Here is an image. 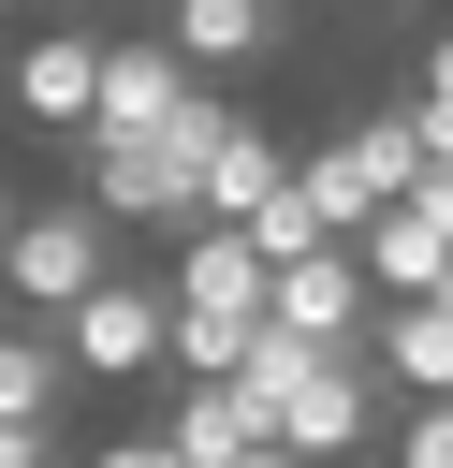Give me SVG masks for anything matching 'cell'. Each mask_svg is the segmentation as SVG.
<instances>
[{"label":"cell","mask_w":453,"mask_h":468,"mask_svg":"<svg viewBox=\"0 0 453 468\" xmlns=\"http://www.w3.org/2000/svg\"><path fill=\"white\" fill-rule=\"evenodd\" d=\"M234 132V102L219 88H190L175 102V132H132V146H88V205L102 219H132V234H205V146Z\"/></svg>","instance_id":"6da1fadb"},{"label":"cell","mask_w":453,"mask_h":468,"mask_svg":"<svg viewBox=\"0 0 453 468\" xmlns=\"http://www.w3.org/2000/svg\"><path fill=\"white\" fill-rule=\"evenodd\" d=\"M424 176H438V161H424V117H409V102H365V117H336V132L292 161V190L321 205V234H336V249H351L365 219H395Z\"/></svg>","instance_id":"7a4b0ae2"},{"label":"cell","mask_w":453,"mask_h":468,"mask_svg":"<svg viewBox=\"0 0 453 468\" xmlns=\"http://www.w3.org/2000/svg\"><path fill=\"white\" fill-rule=\"evenodd\" d=\"M102 278H117V219H102L88 190L15 205V234H0V307H15V322H73Z\"/></svg>","instance_id":"3957f363"},{"label":"cell","mask_w":453,"mask_h":468,"mask_svg":"<svg viewBox=\"0 0 453 468\" xmlns=\"http://www.w3.org/2000/svg\"><path fill=\"white\" fill-rule=\"evenodd\" d=\"M365 439H395V395L365 351H321L292 395H278V453L292 468H365Z\"/></svg>","instance_id":"277c9868"},{"label":"cell","mask_w":453,"mask_h":468,"mask_svg":"<svg viewBox=\"0 0 453 468\" xmlns=\"http://www.w3.org/2000/svg\"><path fill=\"white\" fill-rule=\"evenodd\" d=\"M58 351H73V380H161V366H175V307H161L146 278H102V292L58 322Z\"/></svg>","instance_id":"5b68a950"},{"label":"cell","mask_w":453,"mask_h":468,"mask_svg":"<svg viewBox=\"0 0 453 468\" xmlns=\"http://www.w3.org/2000/svg\"><path fill=\"white\" fill-rule=\"evenodd\" d=\"M0 102H15L29 132H73V146H88V117H102V29H29L15 73H0Z\"/></svg>","instance_id":"8992f818"},{"label":"cell","mask_w":453,"mask_h":468,"mask_svg":"<svg viewBox=\"0 0 453 468\" xmlns=\"http://www.w3.org/2000/svg\"><path fill=\"white\" fill-rule=\"evenodd\" d=\"M205 73L161 44V29H102V117H88V146H132V132H175V102H190Z\"/></svg>","instance_id":"52a82bcc"},{"label":"cell","mask_w":453,"mask_h":468,"mask_svg":"<svg viewBox=\"0 0 453 468\" xmlns=\"http://www.w3.org/2000/svg\"><path fill=\"white\" fill-rule=\"evenodd\" d=\"M263 322H292L307 351H365V336H380V292H365V263H351V249H307V263H278Z\"/></svg>","instance_id":"ba28073f"},{"label":"cell","mask_w":453,"mask_h":468,"mask_svg":"<svg viewBox=\"0 0 453 468\" xmlns=\"http://www.w3.org/2000/svg\"><path fill=\"white\" fill-rule=\"evenodd\" d=\"M365 366H380V395H453V292H409V307H380V336H365Z\"/></svg>","instance_id":"9c48e42d"},{"label":"cell","mask_w":453,"mask_h":468,"mask_svg":"<svg viewBox=\"0 0 453 468\" xmlns=\"http://www.w3.org/2000/svg\"><path fill=\"white\" fill-rule=\"evenodd\" d=\"M161 439H175V468H234V453H263L278 424H263V395H234V380H175Z\"/></svg>","instance_id":"30bf717a"},{"label":"cell","mask_w":453,"mask_h":468,"mask_svg":"<svg viewBox=\"0 0 453 468\" xmlns=\"http://www.w3.org/2000/svg\"><path fill=\"white\" fill-rule=\"evenodd\" d=\"M278 190H292V146H278V132H263V117H234V132H219V146H205V219H219V234H234V219H263V205H278Z\"/></svg>","instance_id":"8fae6325"},{"label":"cell","mask_w":453,"mask_h":468,"mask_svg":"<svg viewBox=\"0 0 453 468\" xmlns=\"http://www.w3.org/2000/svg\"><path fill=\"white\" fill-rule=\"evenodd\" d=\"M58 410H73L58 322H15V307H0V424H44V439H58Z\"/></svg>","instance_id":"7c38bea8"},{"label":"cell","mask_w":453,"mask_h":468,"mask_svg":"<svg viewBox=\"0 0 453 468\" xmlns=\"http://www.w3.org/2000/svg\"><path fill=\"white\" fill-rule=\"evenodd\" d=\"M161 44H175L190 73H234V58H263V44H278V15H248V0H175V15H161Z\"/></svg>","instance_id":"4fadbf2b"},{"label":"cell","mask_w":453,"mask_h":468,"mask_svg":"<svg viewBox=\"0 0 453 468\" xmlns=\"http://www.w3.org/2000/svg\"><path fill=\"white\" fill-rule=\"evenodd\" d=\"M307 366H321V351H307L292 322H248V336H234V395H263V424H278V395H292Z\"/></svg>","instance_id":"5bb4252c"},{"label":"cell","mask_w":453,"mask_h":468,"mask_svg":"<svg viewBox=\"0 0 453 468\" xmlns=\"http://www.w3.org/2000/svg\"><path fill=\"white\" fill-rule=\"evenodd\" d=\"M234 234H248V249H263V278H278V263H307V249H336V234H321V205H307V190H278V205H263V219H234Z\"/></svg>","instance_id":"9a60e30c"},{"label":"cell","mask_w":453,"mask_h":468,"mask_svg":"<svg viewBox=\"0 0 453 468\" xmlns=\"http://www.w3.org/2000/svg\"><path fill=\"white\" fill-rule=\"evenodd\" d=\"M409 117H424V161H453V29L424 44V73H409Z\"/></svg>","instance_id":"2e32d148"},{"label":"cell","mask_w":453,"mask_h":468,"mask_svg":"<svg viewBox=\"0 0 453 468\" xmlns=\"http://www.w3.org/2000/svg\"><path fill=\"white\" fill-rule=\"evenodd\" d=\"M395 468H453V395H424V410H395Z\"/></svg>","instance_id":"e0dca14e"},{"label":"cell","mask_w":453,"mask_h":468,"mask_svg":"<svg viewBox=\"0 0 453 468\" xmlns=\"http://www.w3.org/2000/svg\"><path fill=\"white\" fill-rule=\"evenodd\" d=\"M395 219H424V234H438V249H453V161H438V176H424V190H409V205H395Z\"/></svg>","instance_id":"ac0fdd59"},{"label":"cell","mask_w":453,"mask_h":468,"mask_svg":"<svg viewBox=\"0 0 453 468\" xmlns=\"http://www.w3.org/2000/svg\"><path fill=\"white\" fill-rule=\"evenodd\" d=\"M88 468H175V439H161V424H146V439H102V453H88Z\"/></svg>","instance_id":"d6986e66"},{"label":"cell","mask_w":453,"mask_h":468,"mask_svg":"<svg viewBox=\"0 0 453 468\" xmlns=\"http://www.w3.org/2000/svg\"><path fill=\"white\" fill-rule=\"evenodd\" d=\"M0 468H58V439L44 424H0Z\"/></svg>","instance_id":"ffe728a7"},{"label":"cell","mask_w":453,"mask_h":468,"mask_svg":"<svg viewBox=\"0 0 453 468\" xmlns=\"http://www.w3.org/2000/svg\"><path fill=\"white\" fill-rule=\"evenodd\" d=\"M234 468H292V453H278V439H263V453H234Z\"/></svg>","instance_id":"44dd1931"},{"label":"cell","mask_w":453,"mask_h":468,"mask_svg":"<svg viewBox=\"0 0 453 468\" xmlns=\"http://www.w3.org/2000/svg\"><path fill=\"white\" fill-rule=\"evenodd\" d=\"M0 234H15V190H0Z\"/></svg>","instance_id":"7402d4cb"},{"label":"cell","mask_w":453,"mask_h":468,"mask_svg":"<svg viewBox=\"0 0 453 468\" xmlns=\"http://www.w3.org/2000/svg\"><path fill=\"white\" fill-rule=\"evenodd\" d=\"M351 15H395V0H351Z\"/></svg>","instance_id":"603a6c76"},{"label":"cell","mask_w":453,"mask_h":468,"mask_svg":"<svg viewBox=\"0 0 453 468\" xmlns=\"http://www.w3.org/2000/svg\"><path fill=\"white\" fill-rule=\"evenodd\" d=\"M248 15H278V0H248Z\"/></svg>","instance_id":"cb8c5ba5"}]
</instances>
